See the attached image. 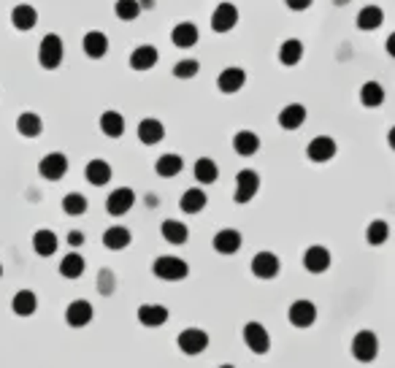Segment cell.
I'll return each instance as SVG.
<instances>
[{"label":"cell","mask_w":395,"mask_h":368,"mask_svg":"<svg viewBox=\"0 0 395 368\" xmlns=\"http://www.w3.org/2000/svg\"><path fill=\"white\" fill-rule=\"evenodd\" d=\"M152 274L163 281H182L189 277V265L176 255H160L152 263Z\"/></svg>","instance_id":"1"},{"label":"cell","mask_w":395,"mask_h":368,"mask_svg":"<svg viewBox=\"0 0 395 368\" xmlns=\"http://www.w3.org/2000/svg\"><path fill=\"white\" fill-rule=\"evenodd\" d=\"M63 38L57 33H46L41 38V46H38V63H41V68L46 70H54L60 68V63H63Z\"/></svg>","instance_id":"2"},{"label":"cell","mask_w":395,"mask_h":368,"mask_svg":"<svg viewBox=\"0 0 395 368\" xmlns=\"http://www.w3.org/2000/svg\"><path fill=\"white\" fill-rule=\"evenodd\" d=\"M260 190V176L252 171V168H244L236 174V193H233V201L236 203H249Z\"/></svg>","instance_id":"3"},{"label":"cell","mask_w":395,"mask_h":368,"mask_svg":"<svg viewBox=\"0 0 395 368\" xmlns=\"http://www.w3.org/2000/svg\"><path fill=\"white\" fill-rule=\"evenodd\" d=\"M176 344H179V350L189 355V357H195V355H201V352H206L208 347V334L206 331H201V328H187V331H182L179 338H176Z\"/></svg>","instance_id":"4"},{"label":"cell","mask_w":395,"mask_h":368,"mask_svg":"<svg viewBox=\"0 0 395 368\" xmlns=\"http://www.w3.org/2000/svg\"><path fill=\"white\" fill-rule=\"evenodd\" d=\"M352 355L360 360V363H371L379 355V338L374 331H360V334L352 338Z\"/></svg>","instance_id":"5"},{"label":"cell","mask_w":395,"mask_h":368,"mask_svg":"<svg viewBox=\"0 0 395 368\" xmlns=\"http://www.w3.org/2000/svg\"><path fill=\"white\" fill-rule=\"evenodd\" d=\"M244 341H246L249 352H255V355H265L271 350V336L260 322H246L244 325Z\"/></svg>","instance_id":"6"},{"label":"cell","mask_w":395,"mask_h":368,"mask_svg":"<svg viewBox=\"0 0 395 368\" xmlns=\"http://www.w3.org/2000/svg\"><path fill=\"white\" fill-rule=\"evenodd\" d=\"M38 174L49 182H60L63 176L68 174V158L63 152H49L46 158L38 163Z\"/></svg>","instance_id":"7"},{"label":"cell","mask_w":395,"mask_h":368,"mask_svg":"<svg viewBox=\"0 0 395 368\" xmlns=\"http://www.w3.org/2000/svg\"><path fill=\"white\" fill-rule=\"evenodd\" d=\"M239 25V8L233 3H220L211 14V30L214 33H230Z\"/></svg>","instance_id":"8"},{"label":"cell","mask_w":395,"mask_h":368,"mask_svg":"<svg viewBox=\"0 0 395 368\" xmlns=\"http://www.w3.org/2000/svg\"><path fill=\"white\" fill-rule=\"evenodd\" d=\"M133 203H136V193L130 187H117V190H111L108 198H106V211L111 217H122V214H127V211L133 209Z\"/></svg>","instance_id":"9"},{"label":"cell","mask_w":395,"mask_h":368,"mask_svg":"<svg viewBox=\"0 0 395 368\" xmlns=\"http://www.w3.org/2000/svg\"><path fill=\"white\" fill-rule=\"evenodd\" d=\"M92 317H95V309H92V303L84 298L70 300L68 309H65V322H68L70 328H87V325L92 322Z\"/></svg>","instance_id":"10"},{"label":"cell","mask_w":395,"mask_h":368,"mask_svg":"<svg viewBox=\"0 0 395 368\" xmlns=\"http://www.w3.org/2000/svg\"><path fill=\"white\" fill-rule=\"evenodd\" d=\"M244 84H246V70L239 68V65H230L217 76V89L225 92V95L239 92V89H244Z\"/></svg>","instance_id":"11"},{"label":"cell","mask_w":395,"mask_h":368,"mask_svg":"<svg viewBox=\"0 0 395 368\" xmlns=\"http://www.w3.org/2000/svg\"><path fill=\"white\" fill-rule=\"evenodd\" d=\"M306 158L311 163H327V160L336 158V141L330 139V136H317V139L309 141V146H306Z\"/></svg>","instance_id":"12"},{"label":"cell","mask_w":395,"mask_h":368,"mask_svg":"<svg viewBox=\"0 0 395 368\" xmlns=\"http://www.w3.org/2000/svg\"><path fill=\"white\" fill-rule=\"evenodd\" d=\"M287 317H290V322L295 328H311L317 322V306L311 300H295Z\"/></svg>","instance_id":"13"},{"label":"cell","mask_w":395,"mask_h":368,"mask_svg":"<svg viewBox=\"0 0 395 368\" xmlns=\"http://www.w3.org/2000/svg\"><path fill=\"white\" fill-rule=\"evenodd\" d=\"M252 274L258 279H274L276 274H279V258H276L274 252H258L252 258Z\"/></svg>","instance_id":"14"},{"label":"cell","mask_w":395,"mask_h":368,"mask_svg":"<svg viewBox=\"0 0 395 368\" xmlns=\"http://www.w3.org/2000/svg\"><path fill=\"white\" fill-rule=\"evenodd\" d=\"M138 322L144 328H160L168 322V309L160 303H144V306H138Z\"/></svg>","instance_id":"15"},{"label":"cell","mask_w":395,"mask_h":368,"mask_svg":"<svg viewBox=\"0 0 395 368\" xmlns=\"http://www.w3.org/2000/svg\"><path fill=\"white\" fill-rule=\"evenodd\" d=\"M163 139H165V127H163L160 120H155V117H146V120H141V122H138V141H141V144L155 146V144H160Z\"/></svg>","instance_id":"16"},{"label":"cell","mask_w":395,"mask_h":368,"mask_svg":"<svg viewBox=\"0 0 395 368\" xmlns=\"http://www.w3.org/2000/svg\"><path fill=\"white\" fill-rule=\"evenodd\" d=\"M303 268L311 271V274H325L330 268V252L325 246H309L303 252Z\"/></svg>","instance_id":"17"},{"label":"cell","mask_w":395,"mask_h":368,"mask_svg":"<svg viewBox=\"0 0 395 368\" xmlns=\"http://www.w3.org/2000/svg\"><path fill=\"white\" fill-rule=\"evenodd\" d=\"M160 60V52H157L152 44H141L130 52V68L133 70H149L157 65Z\"/></svg>","instance_id":"18"},{"label":"cell","mask_w":395,"mask_h":368,"mask_svg":"<svg viewBox=\"0 0 395 368\" xmlns=\"http://www.w3.org/2000/svg\"><path fill=\"white\" fill-rule=\"evenodd\" d=\"M211 244H214V249H217L220 255H236L241 249V244H244V239H241V233L236 228H225L214 236Z\"/></svg>","instance_id":"19"},{"label":"cell","mask_w":395,"mask_h":368,"mask_svg":"<svg viewBox=\"0 0 395 368\" xmlns=\"http://www.w3.org/2000/svg\"><path fill=\"white\" fill-rule=\"evenodd\" d=\"M11 25L17 27L19 33H27V30H33L35 25H38V11H35L33 6H27V3H19V6H14V11H11Z\"/></svg>","instance_id":"20"},{"label":"cell","mask_w":395,"mask_h":368,"mask_svg":"<svg viewBox=\"0 0 395 368\" xmlns=\"http://www.w3.org/2000/svg\"><path fill=\"white\" fill-rule=\"evenodd\" d=\"M303 122H306V106L287 103L279 111V127H284V130H298Z\"/></svg>","instance_id":"21"},{"label":"cell","mask_w":395,"mask_h":368,"mask_svg":"<svg viewBox=\"0 0 395 368\" xmlns=\"http://www.w3.org/2000/svg\"><path fill=\"white\" fill-rule=\"evenodd\" d=\"M171 41L179 49H192L198 44V27L192 22H179L171 30Z\"/></svg>","instance_id":"22"},{"label":"cell","mask_w":395,"mask_h":368,"mask_svg":"<svg viewBox=\"0 0 395 368\" xmlns=\"http://www.w3.org/2000/svg\"><path fill=\"white\" fill-rule=\"evenodd\" d=\"M82 46H84L87 57L101 60V57H106V52H108V38H106V33H101V30H89V33L84 35V41H82Z\"/></svg>","instance_id":"23"},{"label":"cell","mask_w":395,"mask_h":368,"mask_svg":"<svg viewBox=\"0 0 395 368\" xmlns=\"http://www.w3.org/2000/svg\"><path fill=\"white\" fill-rule=\"evenodd\" d=\"M233 149H236V155H241V158L258 155V149H260L258 133H252V130H239V133L233 136Z\"/></svg>","instance_id":"24"},{"label":"cell","mask_w":395,"mask_h":368,"mask_svg":"<svg viewBox=\"0 0 395 368\" xmlns=\"http://www.w3.org/2000/svg\"><path fill=\"white\" fill-rule=\"evenodd\" d=\"M84 176L89 184H95V187H104L111 182V165L106 163V160H89L84 168Z\"/></svg>","instance_id":"25"},{"label":"cell","mask_w":395,"mask_h":368,"mask_svg":"<svg viewBox=\"0 0 395 368\" xmlns=\"http://www.w3.org/2000/svg\"><path fill=\"white\" fill-rule=\"evenodd\" d=\"M57 246H60V241H57V236H54L52 230L41 228L33 233V249L35 255H41V258H52L54 252H57Z\"/></svg>","instance_id":"26"},{"label":"cell","mask_w":395,"mask_h":368,"mask_svg":"<svg viewBox=\"0 0 395 368\" xmlns=\"http://www.w3.org/2000/svg\"><path fill=\"white\" fill-rule=\"evenodd\" d=\"M160 233H163V239H165L168 244H176V246L187 244V239H189L187 225L179 222V220H165V222L160 225Z\"/></svg>","instance_id":"27"},{"label":"cell","mask_w":395,"mask_h":368,"mask_svg":"<svg viewBox=\"0 0 395 368\" xmlns=\"http://www.w3.org/2000/svg\"><path fill=\"white\" fill-rule=\"evenodd\" d=\"M17 130L19 136H25V139H38L44 133V122H41V117L35 111H25V114L17 117Z\"/></svg>","instance_id":"28"},{"label":"cell","mask_w":395,"mask_h":368,"mask_svg":"<svg viewBox=\"0 0 395 368\" xmlns=\"http://www.w3.org/2000/svg\"><path fill=\"white\" fill-rule=\"evenodd\" d=\"M84 258L79 255V252H68L63 260H60V277L63 279H79L82 274H84Z\"/></svg>","instance_id":"29"},{"label":"cell","mask_w":395,"mask_h":368,"mask_svg":"<svg viewBox=\"0 0 395 368\" xmlns=\"http://www.w3.org/2000/svg\"><path fill=\"white\" fill-rule=\"evenodd\" d=\"M182 168H184V160L179 158V155H173V152H168V155H160L155 163V171L157 176H163V179H173V176L182 174Z\"/></svg>","instance_id":"30"},{"label":"cell","mask_w":395,"mask_h":368,"mask_svg":"<svg viewBox=\"0 0 395 368\" xmlns=\"http://www.w3.org/2000/svg\"><path fill=\"white\" fill-rule=\"evenodd\" d=\"M133 241V236H130V230L122 228V225H114V228H108L104 233V246L106 249H114V252H120V249H127Z\"/></svg>","instance_id":"31"},{"label":"cell","mask_w":395,"mask_h":368,"mask_svg":"<svg viewBox=\"0 0 395 368\" xmlns=\"http://www.w3.org/2000/svg\"><path fill=\"white\" fill-rule=\"evenodd\" d=\"M382 25H384V11L379 6H365V8H360V14H358V27L360 30L371 33V30H379Z\"/></svg>","instance_id":"32"},{"label":"cell","mask_w":395,"mask_h":368,"mask_svg":"<svg viewBox=\"0 0 395 368\" xmlns=\"http://www.w3.org/2000/svg\"><path fill=\"white\" fill-rule=\"evenodd\" d=\"M101 130L108 139H122L125 136V117L120 111H104L101 114Z\"/></svg>","instance_id":"33"},{"label":"cell","mask_w":395,"mask_h":368,"mask_svg":"<svg viewBox=\"0 0 395 368\" xmlns=\"http://www.w3.org/2000/svg\"><path fill=\"white\" fill-rule=\"evenodd\" d=\"M303 60V44L298 38H287L279 46V63L282 65H298Z\"/></svg>","instance_id":"34"},{"label":"cell","mask_w":395,"mask_h":368,"mask_svg":"<svg viewBox=\"0 0 395 368\" xmlns=\"http://www.w3.org/2000/svg\"><path fill=\"white\" fill-rule=\"evenodd\" d=\"M11 309H14V315L17 317L35 315V309H38V298H35L33 290H19L17 296L11 298Z\"/></svg>","instance_id":"35"},{"label":"cell","mask_w":395,"mask_h":368,"mask_svg":"<svg viewBox=\"0 0 395 368\" xmlns=\"http://www.w3.org/2000/svg\"><path fill=\"white\" fill-rule=\"evenodd\" d=\"M206 203L208 198L201 187H192V190H187V193L182 195V211L184 214H201V211L206 209Z\"/></svg>","instance_id":"36"},{"label":"cell","mask_w":395,"mask_h":368,"mask_svg":"<svg viewBox=\"0 0 395 368\" xmlns=\"http://www.w3.org/2000/svg\"><path fill=\"white\" fill-rule=\"evenodd\" d=\"M217 176H220V168H217V163L211 158L195 160V179H198L201 184H214Z\"/></svg>","instance_id":"37"},{"label":"cell","mask_w":395,"mask_h":368,"mask_svg":"<svg viewBox=\"0 0 395 368\" xmlns=\"http://www.w3.org/2000/svg\"><path fill=\"white\" fill-rule=\"evenodd\" d=\"M360 103L368 106V108H377V106L384 103V87L379 82H365L360 89Z\"/></svg>","instance_id":"38"},{"label":"cell","mask_w":395,"mask_h":368,"mask_svg":"<svg viewBox=\"0 0 395 368\" xmlns=\"http://www.w3.org/2000/svg\"><path fill=\"white\" fill-rule=\"evenodd\" d=\"M390 239V225L384 220H374L368 228H365V241L371 246H382Z\"/></svg>","instance_id":"39"},{"label":"cell","mask_w":395,"mask_h":368,"mask_svg":"<svg viewBox=\"0 0 395 368\" xmlns=\"http://www.w3.org/2000/svg\"><path fill=\"white\" fill-rule=\"evenodd\" d=\"M63 211L70 217H82L87 211V198L82 193H68L63 198Z\"/></svg>","instance_id":"40"},{"label":"cell","mask_w":395,"mask_h":368,"mask_svg":"<svg viewBox=\"0 0 395 368\" xmlns=\"http://www.w3.org/2000/svg\"><path fill=\"white\" fill-rule=\"evenodd\" d=\"M114 14H117L122 22H133V19L141 14V6H138V0H117V3H114Z\"/></svg>","instance_id":"41"},{"label":"cell","mask_w":395,"mask_h":368,"mask_svg":"<svg viewBox=\"0 0 395 368\" xmlns=\"http://www.w3.org/2000/svg\"><path fill=\"white\" fill-rule=\"evenodd\" d=\"M198 70H201V63H198V60H179V63L173 65V76H176V79H192V76H198Z\"/></svg>","instance_id":"42"},{"label":"cell","mask_w":395,"mask_h":368,"mask_svg":"<svg viewBox=\"0 0 395 368\" xmlns=\"http://www.w3.org/2000/svg\"><path fill=\"white\" fill-rule=\"evenodd\" d=\"M98 281H101V293H106V296H108V293L114 290V284H117V281H114V274H111L108 268H104V271H101Z\"/></svg>","instance_id":"43"},{"label":"cell","mask_w":395,"mask_h":368,"mask_svg":"<svg viewBox=\"0 0 395 368\" xmlns=\"http://www.w3.org/2000/svg\"><path fill=\"white\" fill-rule=\"evenodd\" d=\"M311 3H314V0H284V6H287L290 11H306V8H311Z\"/></svg>","instance_id":"44"},{"label":"cell","mask_w":395,"mask_h":368,"mask_svg":"<svg viewBox=\"0 0 395 368\" xmlns=\"http://www.w3.org/2000/svg\"><path fill=\"white\" fill-rule=\"evenodd\" d=\"M68 244L70 246H82V244H84V233H82V230H70V233H68Z\"/></svg>","instance_id":"45"},{"label":"cell","mask_w":395,"mask_h":368,"mask_svg":"<svg viewBox=\"0 0 395 368\" xmlns=\"http://www.w3.org/2000/svg\"><path fill=\"white\" fill-rule=\"evenodd\" d=\"M387 54H395V33L387 35Z\"/></svg>","instance_id":"46"},{"label":"cell","mask_w":395,"mask_h":368,"mask_svg":"<svg viewBox=\"0 0 395 368\" xmlns=\"http://www.w3.org/2000/svg\"><path fill=\"white\" fill-rule=\"evenodd\" d=\"M336 6H346V3H352V0H333Z\"/></svg>","instance_id":"47"},{"label":"cell","mask_w":395,"mask_h":368,"mask_svg":"<svg viewBox=\"0 0 395 368\" xmlns=\"http://www.w3.org/2000/svg\"><path fill=\"white\" fill-rule=\"evenodd\" d=\"M220 368H236V366H220Z\"/></svg>","instance_id":"48"},{"label":"cell","mask_w":395,"mask_h":368,"mask_svg":"<svg viewBox=\"0 0 395 368\" xmlns=\"http://www.w3.org/2000/svg\"><path fill=\"white\" fill-rule=\"evenodd\" d=\"M0 277H3V265H0Z\"/></svg>","instance_id":"49"}]
</instances>
